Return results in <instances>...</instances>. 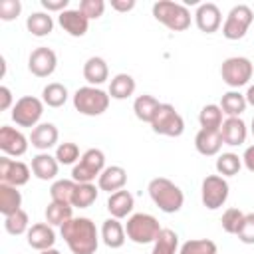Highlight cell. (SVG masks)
I'll list each match as a JSON object with an SVG mask.
<instances>
[{
	"label": "cell",
	"mask_w": 254,
	"mask_h": 254,
	"mask_svg": "<svg viewBox=\"0 0 254 254\" xmlns=\"http://www.w3.org/2000/svg\"><path fill=\"white\" fill-rule=\"evenodd\" d=\"M30 181V167L22 161H14L10 157L0 159V183L12 185V187H22Z\"/></svg>",
	"instance_id": "4fadbf2b"
},
{
	"label": "cell",
	"mask_w": 254,
	"mask_h": 254,
	"mask_svg": "<svg viewBox=\"0 0 254 254\" xmlns=\"http://www.w3.org/2000/svg\"><path fill=\"white\" fill-rule=\"evenodd\" d=\"M26 28H28V32H30L32 36L44 38V36H48V34L54 30V20H52V16L46 14V12H34V14L28 16Z\"/></svg>",
	"instance_id": "83f0119b"
},
{
	"label": "cell",
	"mask_w": 254,
	"mask_h": 254,
	"mask_svg": "<svg viewBox=\"0 0 254 254\" xmlns=\"http://www.w3.org/2000/svg\"><path fill=\"white\" fill-rule=\"evenodd\" d=\"M244 97H246V103L254 107V85H250V87H248V91L244 93Z\"/></svg>",
	"instance_id": "681fc988"
},
{
	"label": "cell",
	"mask_w": 254,
	"mask_h": 254,
	"mask_svg": "<svg viewBox=\"0 0 254 254\" xmlns=\"http://www.w3.org/2000/svg\"><path fill=\"white\" fill-rule=\"evenodd\" d=\"M58 127L54 123H40L32 129V135H30V141H32V147L40 149V151H48L50 147H54L58 143Z\"/></svg>",
	"instance_id": "44dd1931"
},
{
	"label": "cell",
	"mask_w": 254,
	"mask_h": 254,
	"mask_svg": "<svg viewBox=\"0 0 254 254\" xmlns=\"http://www.w3.org/2000/svg\"><path fill=\"white\" fill-rule=\"evenodd\" d=\"M28 224H30L28 212L22 210V208H20L18 212L10 214V216H4V228H6L8 234H14V236L24 234V232H28V228H30Z\"/></svg>",
	"instance_id": "74e56055"
},
{
	"label": "cell",
	"mask_w": 254,
	"mask_h": 254,
	"mask_svg": "<svg viewBox=\"0 0 254 254\" xmlns=\"http://www.w3.org/2000/svg\"><path fill=\"white\" fill-rule=\"evenodd\" d=\"M179 250V236L171 228H163L153 242V252L151 254H177Z\"/></svg>",
	"instance_id": "f546056e"
},
{
	"label": "cell",
	"mask_w": 254,
	"mask_h": 254,
	"mask_svg": "<svg viewBox=\"0 0 254 254\" xmlns=\"http://www.w3.org/2000/svg\"><path fill=\"white\" fill-rule=\"evenodd\" d=\"M252 135H254V117H252Z\"/></svg>",
	"instance_id": "816d5d0a"
},
{
	"label": "cell",
	"mask_w": 254,
	"mask_h": 254,
	"mask_svg": "<svg viewBox=\"0 0 254 254\" xmlns=\"http://www.w3.org/2000/svg\"><path fill=\"white\" fill-rule=\"evenodd\" d=\"M198 123H200V129H220V125H222L220 105H214V103L204 105L198 113Z\"/></svg>",
	"instance_id": "d590c367"
},
{
	"label": "cell",
	"mask_w": 254,
	"mask_h": 254,
	"mask_svg": "<svg viewBox=\"0 0 254 254\" xmlns=\"http://www.w3.org/2000/svg\"><path fill=\"white\" fill-rule=\"evenodd\" d=\"M153 16L157 22L167 26L173 32H185L190 26V12L185 4L171 2V0H159L153 4Z\"/></svg>",
	"instance_id": "3957f363"
},
{
	"label": "cell",
	"mask_w": 254,
	"mask_h": 254,
	"mask_svg": "<svg viewBox=\"0 0 254 254\" xmlns=\"http://www.w3.org/2000/svg\"><path fill=\"white\" fill-rule=\"evenodd\" d=\"M22 206V194L18 190V187L0 183V212L4 216H10L14 212H18Z\"/></svg>",
	"instance_id": "484cf974"
},
{
	"label": "cell",
	"mask_w": 254,
	"mask_h": 254,
	"mask_svg": "<svg viewBox=\"0 0 254 254\" xmlns=\"http://www.w3.org/2000/svg\"><path fill=\"white\" fill-rule=\"evenodd\" d=\"M20 12H22L20 0H2V2H0V20L10 22V20L18 18Z\"/></svg>",
	"instance_id": "ee69618b"
},
{
	"label": "cell",
	"mask_w": 254,
	"mask_h": 254,
	"mask_svg": "<svg viewBox=\"0 0 254 254\" xmlns=\"http://www.w3.org/2000/svg\"><path fill=\"white\" fill-rule=\"evenodd\" d=\"M67 4H69V0H42V6L48 10V12H64V10H67Z\"/></svg>",
	"instance_id": "f6af8a7d"
},
{
	"label": "cell",
	"mask_w": 254,
	"mask_h": 254,
	"mask_svg": "<svg viewBox=\"0 0 254 254\" xmlns=\"http://www.w3.org/2000/svg\"><path fill=\"white\" fill-rule=\"evenodd\" d=\"M40 254H62L60 250H56V248H48V250H42Z\"/></svg>",
	"instance_id": "f907efd6"
},
{
	"label": "cell",
	"mask_w": 254,
	"mask_h": 254,
	"mask_svg": "<svg viewBox=\"0 0 254 254\" xmlns=\"http://www.w3.org/2000/svg\"><path fill=\"white\" fill-rule=\"evenodd\" d=\"M56 65H58V56L52 48H36L30 58H28V69L36 75V77H48L56 71Z\"/></svg>",
	"instance_id": "7c38bea8"
},
{
	"label": "cell",
	"mask_w": 254,
	"mask_h": 254,
	"mask_svg": "<svg viewBox=\"0 0 254 254\" xmlns=\"http://www.w3.org/2000/svg\"><path fill=\"white\" fill-rule=\"evenodd\" d=\"M58 169H60V163L50 153H38L32 159V173L40 181H52L58 175Z\"/></svg>",
	"instance_id": "603a6c76"
},
{
	"label": "cell",
	"mask_w": 254,
	"mask_h": 254,
	"mask_svg": "<svg viewBox=\"0 0 254 254\" xmlns=\"http://www.w3.org/2000/svg\"><path fill=\"white\" fill-rule=\"evenodd\" d=\"M71 204H62V202H50L48 204V208H46V220H48V224H52V226H64L69 218H73L71 216Z\"/></svg>",
	"instance_id": "836d02e7"
},
{
	"label": "cell",
	"mask_w": 254,
	"mask_h": 254,
	"mask_svg": "<svg viewBox=\"0 0 254 254\" xmlns=\"http://www.w3.org/2000/svg\"><path fill=\"white\" fill-rule=\"evenodd\" d=\"M0 149L6 157H20L28 151V139L22 131L10 125H2L0 127Z\"/></svg>",
	"instance_id": "5bb4252c"
},
{
	"label": "cell",
	"mask_w": 254,
	"mask_h": 254,
	"mask_svg": "<svg viewBox=\"0 0 254 254\" xmlns=\"http://www.w3.org/2000/svg\"><path fill=\"white\" fill-rule=\"evenodd\" d=\"M83 77H85V81H87L89 85H93V87L101 85V83L109 77V67H107L105 60H103V58H97V56L89 58V60L83 64Z\"/></svg>",
	"instance_id": "d4e9b609"
},
{
	"label": "cell",
	"mask_w": 254,
	"mask_h": 254,
	"mask_svg": "<svg viewBox=\"0 0 254 254\" xmlns=\"http://www.w3.org/2000/svg\"><path fill=\"white\" fill-rule=\"evenodd\" d=\"M79 10L83 12V16L87 20H97V18L103 16L105 2L103 0H81L79 2Z\"/></svg>",
	"instance_id": "b9f144b4"
},
{
	"label": "cell",
	"mask_w": 254,
	"mask_h": 254,
	"mask_svg": "<svg viewBox=\"0 0 254 254\" xmlns=\"http://www.w3.org/2000/svg\"><path fill=\"white\" fill-rule=\"evenodd\" d=\"M220 135H222V143L224 145H230V147L242 145L246 141V135H248L246 123L240 117H228L220 125Z\"/></svg>",
	"instance_id": "d6986e66"
},
{
	"label": "cell",
	"mask_w": 254,
	"mask_h": 254,
	"mask_svg": "<svg viewBox=\"0 0 254 254\" xmlns=\"http://www.w3.org/2000/svg\"><path fill=\"white\" fill-rule=\"evenodd\" d=\"M125 228L123 224L119 222V218H107L103 224H101V240L105 246L109 248H121L125 244Z\"/></svg>",
	"instance_id": "cb8c5ba5"
},
{
	"label": "cell",
	"mask_w": 254,
	"mask_h": 254,
	"mask_svg": "<svg viewBox=\"0 0 254 254\" xmlns=\"http://www.w3.org/2000/svg\"><path fill=\"white\" fill-rule=\"evenodd\" d=\"M77 183L69 181V179H60L50 187V196L54 202H62V204H71L73 200V192H75Z\"/></svg>",
	"instance_id": "1f68e13d"
},
{
	"label": "cell",
	"mask_w": 254,
	"mask_h": 254,
	"mask_svg": "<svg viewBox=\"0 0 254 254\" xmlns=\"http://www.w3.org/2000/svg\"><path fill=\"white\" fill-rule=\"evenodd\" d=\"M242 218H244V212L238 210V208H228L224 210L222 218H220V224H222V230L228 232V234H236L240 224H242Z\"/></svg>",
	"instance_id": "60d3db41"
},
{
	"label": "cell",
	"mask_w": 254,
	"mask_h": 254,
	"mask_svg": "<svg viewBox=\"0 0 254 254\" xmlns=\"http://www.w3.org/2000/svg\"><path fill=\"white\" fill-rule=\"evenodd\" d=\"M73 107L81 115H89V117L101 115L109 107V93H105L103 89L93 87V85L79 87L73 93Z\"/></svg>",
	"instance_id": "5b68a950"
},
{
	"label": "cell",
	"mask_w": 254,
	"mask_h": 254,
	"mask_svg": "<svg viewBox=\"0 0 254 254\" xmlns=\"http://www.w3.org/2000/svg\"><path fill=\"white\" fill-rule=\"evenodd\" d=\"M222 135L220 129H200L194 137V147L200 155L204 157H212L218 155V151L222 149Z\"/></svg>",
	"instance_id": "ac0fdd59"
},
{
	"label": "cell",
	"mask_w": 254,
	"mask_h": 254,
	"mask_svg": "<svg viewBox=\"0 0 254 254\" xmlns=\"http://www.w3.org/2000/svg\"><path fill=\"white\" fill-rule=\"evenodd\" d=\"M252 62L248 58H242V56H234V58H228L222 62V67H220V75H222V81L230 87H242L250 81L252 77Z\"/></svg>",
	"instance_id": "9c48e42d"
},
{
	"label": "cell",
	"mask_w": 254,
	"mask_h": 254,
	"mask_svg": "<svg viewBox=\"0 0 254 254\" xmlns=\"http://www.w3.org/2000/svg\"><path fill=\"white\" fill-rule=\"evenodd\" d=\"M147 190H149L151 200H153L163 212H167V214L179 212L181 206H183V202H185L183 190H181L173 181H169V179H165V177L153 179V181L149 183Z\"/></svg>",
	"instance_id": "7a4b0ae2"
},
{
	"label": "cell",
	"mask_w": 254,
	"mask_h": 254,
	"mask_svg": "<svg viewBox=\"0 0 254 254\" xmlns=\"http://www.w3.org/2000/svg\"><path fill=\"white\" fill-rule=\"evenodd\" d=\"M133 206H135L133 194L125 189H121L117 192H111L109 198H107V210L111 212L113 218H125L127 214H131Z\"/></svg>",
	"instance_id": "7402d4cb"
},
{
	"label": "cell",
	"mask_w": 254,
	"mask_h": 254,
	"mask_svg": "<svg viewBox=\"0 0 254 254\" xmlns=\"http://www.w3.org/2000/svg\"><path fill=\"white\" fill-rule=\"evenodd\" d=\"M10 107H14L12 105V91L6 85H0V111H6Z\"/></svg>",
	"instance_id": "bcb514c9"
},
{
	"label": "cell",
	"mask_w": 254,
	"mask_h": 254,
	"mask_svg": "<svg viewBox=\"0 0 254 254\" xmlns=\"http://www.w3.org/2000/svg\"><path fill=\"white\" fill-rule=\"evenodd\" d=\"M42 101L48 105V107H62L65 101H67V89L65 85L54 81V83H48L44 89H42Z\"/></svg>",
	"instance_id": "d6a6232c"
},
{
	"label": "cell",
	"mask_w": 254,
	"mask_h": 254,
	"mask_svg": "<svg viewBox=\"0 0 254 254\" xmlns=\"http://www.w3.org/2000/svg\"><path fill=\"white\" fill-rule=\"evenodd\" d=\"M44 113V101L34 95L20 97L12 107V119L20 127H36Z\"/></svg>",
	"instance_id": "30bf717a"
},
{
	"label": "cell",
	"mask_w": 254,
	"mask_h": 254,
	"mask_svg": "<svg viewBox=\"0 0 254 254\" xmlns=\"http://www.w3.org/2000/svg\"><path fill=\"white\" fill-rule=\"evenodd\" d=\"M111 8L117 10V12H129V10L135 8V0H113Z\"/></svg>",
	"instance_id": "7dc6e473"
},
{
	"label": "cell",
	"mask_w": 254,
	"mask_h": 254,
	"mask_svg": "<svg viewBox=\"0 0 254 254\" xmlns=\"http://www.w3.org/2000/svg\"><path fill=\"white\" fill-rule=\"evenodd\" d=\"M236 236H238V240L244 242V244H254V212L244 214L242 224H240Z\"/></svg>",
	"instance_id": "7bdbcfd3"
},
{
	"label": "cell",
	"mask_w": 254,
	"mask_h": 254,
	"mask_svg": "<svg viewBox=\"0 0 254 254\" xmlns=\"http://www.w3.org/2000/svg\"><path fill=\"white\" fill-rule=\"evenodd\" d=\"M127 183V171L119 165H111V167H105L101 171V175L97 177V185L101 190H107L109 194L111 192H117L125 187Z\"/></svg>",
	"instance_id": "ffe728a7"
},
{
	"label": "cell",
	"mask_w": 254,
	"mask_h": 254,
	"mask_svg": "<svg viewBox=\"0 0 254 254\" xmlns=\"http://www.w3.org/2000/svg\"><path fill=\"white\" fill-rule=\"evenodd\" d=\"M161 230L163 228H161L159 220L153 214H147V212L131 214L127 218V224H125V234L135 244H151V242H155Z\"/></svg>",
	"instance_id": "277c9868"
},
{
	"label": "cell",
	"mask_w": 254,
	"mask_h": 254,
	"mask_svg": "<svg viewBox=\"0 0 254 254\" xmlns=\"http://www.w3.org/2000/svg\"><path fill=\"white\" fill-rule=\"evenodd\" d=\"M105 169V155L101 149H87L79 163L73 165L71 169V181L75 183H93L95 177L101 175V171Z\"/></svg>",
	"instance_id": "8992f818"
},
{
	"label": "cell",
	"mask_w": 254,
	"mask_h": 254,
	"mask_svg": "<svg viewBox=\"0 0 254 254\" xmlns=\"http://www.w3.org/2000/svg\"><path fill=\"white\" fill-rule=\"evenodd\" d=\"M246 97L240 91H226L220 99V109L222 113H226L228 117H238L240 113H244L246 109Z\"/></svg>",
	"instance_id": "4dcf8cb0"
},
{
	"label": "cell",
	"mask_w": 254,
	"mask_h": 254,
	"mask_svg": "<svg viewBox=\"0 0 254 254\" xmlns=\"http://www.w3.org/2000/svg\"><path fill=\"white\" fill-rule=\"evenodd\" d=\"M194 22H196V28L204 34H214L218 28H220V22H222V14H220V8L212 2H204L196 8L194 12Z\"/></svg>",
	"instance_id": "9a60e30c"
},
{
	"label": "cell",
	"mask_w": 254,
	"mask_h": 254,
	"mask_svg": "<svg viewBox=\"0 0 254 254\" xmlns=\"http://www.w3.org/2000/svg\"><path fill=\"white\" fill-rule=\"evenodd\" d=\"M62 228V238L73 254H95L99 246V232L95 222L87 216L69 218Z\"/></svg>",
	"instance_id": "6da1fadb"
},
{
	"label": "cell",
	"mask_w": 254,
	"mask_h": 254,
	"mask_svg": "<svg viewBox=\"0 0 254 254\" xmlns=\"http://www.w3.org/2000/svg\"><path fill=\"white\" fill-rule=\"evenodd\" d=\"M242 161H244L246 169H248L250 173H254V145L246 147V151H244V155H242Z\"/></svg>",
	"instance_id": "c3c4849f"
},
{
	"label": "cell",
	"mask_w": 254,
	"mask_h": 254,
	"mask_svg": "<svg viewBox=\"0 0 254 254\" xmlns=\"http://www.w3.org/2000/svg\"><path fill=\"white\" fill-rule=\"evenodd\" d=\"M159 107H161V103H159L153 95H149V93L139 95V97L135 99V103H133L135 117H137L139 121H143V123H151V121L155 119Z\"/></svg>",
	"instance_id": "4316f807"
},
{
	"label": "cell",
	"mask_w": 254,
	"mask_h": 254,
	"mask_svg": "<svg viewBox=\"0 0 254 254\" xmlns=\"http://www.w3.org/2000/svg\"><path fill=\"white\" fill-rule=\"evenodd\" d=\"M151 127L155 133L165 135V137H181L185 131V121L181 113L171 105V103H161L157 109L155 119L151 121Z\"/></svg>",
	"instance_id": "52a82bcc"
},
{
	"label": "cell",
	"mask_w": 254,
	"mask_h": 254,
	"mask_svg": "<svg viewBox=\"0 0 254 254\" xmlns=\"http://www.w3.org/2000/svg\"><path fill=\"white\" fill-rule=\"evenodd\" d=\"M58 22L60 26L73 38H81L85 36L87 28H89V20L83 16V12L77 8V10H64L60 16H58Z\"/></svg>",
	"instance_id": "e0dca14e"
},
{
	"label": "cell",
	"mask_w": 254,
	"mask_h": 254,
	"mask_svg": "<svg viewBox=\"0 0 254 254\" xmlns=\"http://www.w3.org/2000/svg\"><path fill=\"white\" fill-rule=\"evenodd\" d=\"M242 167V157H238L236 153H222L216 159V171L220 177H234L238 175Z\"/></svg>",
	"instance_id": "8d00e7d4"
},
{
	"label": "cell",
	"mask_w": 254,
	"mask_h": 254,
	"mask_svg": "<svg viewBox=\"0 0 254 254\" xmlns=\"http://www.w3.org/2000/svg\"><path fill=\"white\" fill-rule=\"evenodd\" d=\"M97 198V189L93 183H77L75 187V192H73V200H71V206H77V208H87L95 202Z\"/></svg>",
	"instance_id": "e575fe53"
},
{
	"label": "cell",
	"mask_w": 254,
	"mask_h": 254,
	"mask_svg": "<svg viewBox=\"0 0 254 254\" xmlns=\"http://www.w3.org/2000/svg\"><path fill=\"white\" fill-rule=\"evenodd\" d=\"M252 22H254L252 8L246 6V4H238L228 12V16L224 20V26H222V36L226 40H240V38L246 36Z\"/></svg>",
	"instance_id": "ba28073f"
},
{
	"label": "cell",
	"mask_w": 254,
	"mask_h": 254,
	"mask_svg": "<svg viewBox=\"0 0 254 254\" xmlns=\"http://www.w3.org/2000/svg\"><path fill=\"white\" fill-rule=\"evenodd\" d=\"M56 159H58L60 165H73L77 159H81L79 157V147L71 141L60 143L58 149H56Z\"/></svg>",
	"instance_id": "ab89813d"
},
{
	"label": "cell",
	"mask_w": 254,
	"mask_h": 254,
	"mask_svg": "<svg viewBox=\"0 0 254 254\" xmlns=\"http://www.w3.org/2000/svg\"><path fill=\"white\" fill-rule=\"evenodd\" d=\"M135 91V79L129 73H117L109 83V97L113 99H127Z\"/></svg>",
	"instance_id": "f1b7e54d"
},
{
	"label": "cell",
	"mask_w": 254,
	"mask_h": 254,
	"mask_svg": "<svg viewBox=\"0 0 254 254\" xmlns=\"http://www.w3.org/2000/svg\"><path fill=\"white\" fill-rule=\"evenodd\" d=\"M28 236V244L36 250H48V248H54L56 244V232L52 228V224H46V222H38V224H32L26 232Z\"/></svg>",
	"instance_id": "2e32d148"
},
{
	"label": "cell",
	"mask_w": 254,
	"mask_h": 254,
	"mask_svg": "<svg viewBox=\"0 0 254 254\" xmlns=\"http://www.w3.org/2000/svg\"><path fill=\"white\" fill-rule=\"evenodd\" d=\"M228 183L224 177L220 175H208L204 181H202V187H200V198H202V204L208 208V210H216L220 208L226 198H228Z\"/></svg>",
	"instance_id": "8fae6325"
},
{
	"label": "cell",
	"mask_w": 254,
	"mask_h": 254,
	"mask_svg": "<svg viewBox=\"0 0 254 254\" xmlns=\"http://www.w3.org/2000/svg\"><path fill=\"white\" fill-rule=\"evenodd\" d=\"M179 254H216V244L208 238H194V240H187Z\"/></svg>",
	"instance_id": "f35d334b"
}]
</instances>
